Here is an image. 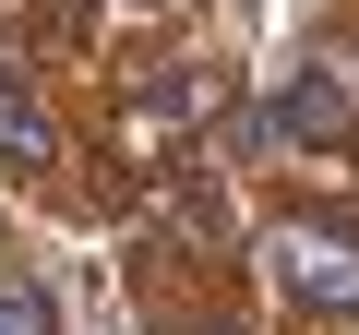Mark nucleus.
Segmentation results:
<instances>
[{
  "mask_svg": "<svg viewBox=\"0 0 359 335\" xmlns=\"http://www.w3.org/2000/svg\"><path fill=\"white\" fill-rule=\"evenodd\" d=\"M0 168H25V180H36V168H60V132H48V108L13 84V60H0Z\"/></svg>",
  "mask_w": 359,
  "mask_h": 335,
  "instance_id": "3",
  "label": "nucleus"
},
{
  "mask_svg": "<svg viewBox=\"0 0 359 335\" xmlns=\"http://www.w3.org/2000/svg\"><path fill=\"white\" fill-rule=\"evenodd\" d=\"M0 335H60L48 287H25V275H0Z\"/></svg>",
  "mask_w": 359,
  "mask_h": 335,
  "instance_id": "4",
  "label": "nucleus"
},
{
  "mask_svg": "<svg viewBox=\"0 0 359 335\" xmlns=\"http://www.w3.org/2000/svg\"><path fill=\"white\" fill-rule=\"evenodd\" d=\"M264 264H276L287 299H311V311H359V240H335V228H276Z\"/></svg>",
  "mask_w": 359,
  "mask_h": 335,
  "instance_id": "1",
  "label": "nucleus"
},
{
  "mask_svg": "<svg viewBox=\"0 0 359 335\" xmlns=\"http://www.w3.org/2000/svg\"><path fill=\"white\" fill-rule=\"evenodd\" d=\"M276 132H299V144H347V132H359V108H347V84H335L323 60H299V72H287V96H276Z\"/></svg>",
  "mask_w": 359,
  "mask_h": 335,
  "instance_id": "2",
  "label": "nucleus"
}]
</instances>
